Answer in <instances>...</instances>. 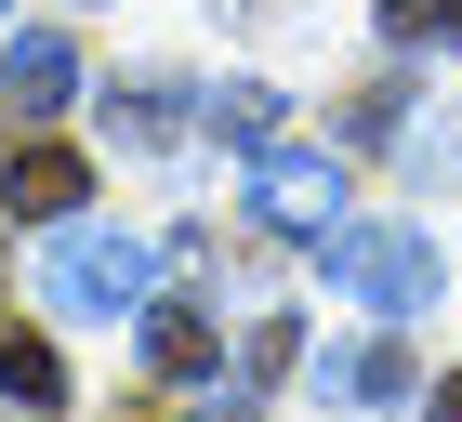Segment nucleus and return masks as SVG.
Returning a JSON list of instances; mask_svg holds the SVG:
<instances>
[{
    "instance_id": "nucleus-11",
    "label": "nucleus",
    "mask_w": 462,
    "mask_h": 422,
    "mask_svg": "<svg viewBox=\"0 0 462 422\" xmlns=\"http://www.w3.org/2000/svg\"><path fill=\"white\" fill-rule=\"evenodd\" d=\"M423 422H462V383H436V396H423Z\"/></svg>"
},
{
    "instance_id": "nucleus-2",
    "label": "nucleus",
    "mask_w": 462,
    "mask_h": 422,
    "mask_svg": "<svg viewBox=\"0 0 462 422\" xmlns=\"http://www.w3.org/2000/svg\"><path fill=\"white\" fill-rule=\"evenodd\" d=\"M40 290H53L67 316H145V251H133V238H106V225H53Z\"/></svg>"
},
{
    "instance_id": "nucleus-9",
    "label": "nucleus",
    "mask_w": 462,
    "mask_h": 422,
    "mask_svg": "<svg viewBox=\"0 0 462 422\" xmlns=\"http://www.w3.org/2000/svg\"><path fill=\"white\" fill-rule=\"evenodd\" d=\"M212 133H238L251 159H264V145H291V106H278V93H251V79H238V93H212Z\"/></svg>"
},
{
    "instance_id": "nucleus-4",
    "label": "nucleus",
    "mask_w": 462,
    "mask_h": 422,
    "mask_svg": "<svg viewBox=\"0 0 462 422\" xmlns=\"http://www.w3.org/2000/svg\"><path fill=\"white\" fill-rule=\"evenodd\" d=\"M67 93H79V53H67L53 27H27L14 53H0V106H27V119H53Z\"/></svg>"
},
{
    "instance_id": "nucleus-8",
    "label": "nucleus",
    "mask_w": 462,
    "mask_h": 422,
    "mask_svg": "<svg viewBox=\"0 0 462 422\" xmlns=\"http://www.w3.org/2000/svg\"><path fill=\"white\" fill-rule=\"evenodd\" d=\"M0 396H14V409H53V396H67V370H53L40 330H0Z\"/></svg>"
},
{
    "instance_id": "nucleus-1",
    "label": "nucleus",
    "mask_w": 462,
    "mask_h": 422,
    "mask_svg": "<svg viewBox=\"0 0 462 422\" xmlns=\"http://www.w3.org/2000/svg\"><path fill=\"white\" fill-rule=\"evenodd\" d=\"M330 290H356V304H383V316H423L436 304V238L423 225H330Z\"/></svg>"
},
{
    "instance_id": "nucleus-3",
    "label": "nucleus",
    "mask_w": 462,
    "mask_h": 422,
    "mask_svg": "<svg viewBox=\"0 0 462 422\" xmlns=\"http://www.w3.org/2000/svg\"><path fill=\"white\" fill-rule=\"evenodd\" d=\"M251 211H264L278 238H330V211H344V159H330V145H264V159H251Z\"/></svg>"
},
{
    "instance_id": "nucleus-5",
    "label": "nucleus",
    "mask_w": 462,
    "mask_h": 422,
    "mask_svg": "<svg viewBox=\"0 0 462 422\" xmlns=\"http://www.w3.org/2000/svg\"><path fill=\"white\" fill-rule=\"evenodd\" d=\"M145 356H159L172 383H199V370H225V330H212V304H145Z\"/></svg>"
},
{
    "instance_id": "nucleus-6",
    "label": "nucleus",
    "mask_w": 462,
    "mask_h": 422,
    "mask_svg": "<svg viewBox=\"0 0 462 422\" xmlns=\"http://www.w3.org/2000/svg\"><path fill=\"white\" fill-rule=\"evenodd\" d=\"M93 198V159H79V145H27V159H14V211H79Z\"/></svg>"
},
{
    "instance_id": "nucleus-10",
    "label": "nucleus",
    "mask_w": 462,
    "mask_h": 422,
    "mask_svg": "<svg viewBox=\"0 0 462 422\" xmlns=\"http://www.w3.org/2000/svg\"><path fill=\"white\" fill-rule=\"evenodd\" d=\"M383 27L410 40V53H462V0H396Z\"/></svg>"
},
{
    "instance_id": "nucleus-12",
    "label": "nucleus",
    "mask_w": 462,
    "mask_h": 422,
    "mask_svg": "<svg viewBox=\"0 0 462 422\" xmlns=\"http://www.w3.org/2000/svg\"><path fill=\"white\" fill-rule=\"evenodd\" d=\"M199 422H251V409H238V396H225V409H199Z\"/></svg>"
},
{
    "instance_id": "nucleus-7",
    "label": "nucleus",
    "mask_w": 462,
    "mask_h": 422,
    "mask_svg": "<svg viewBox=\"0 0 462 422\" xmlns=\"http://www.w3.org/2000/svg\"><path fill=\"white\" fill-rule=\"evenodd\" d=\"M318 383L330 396H370V409H410V356H396V344H356V356H330Z\"/></svg>"
}]
</instances>
